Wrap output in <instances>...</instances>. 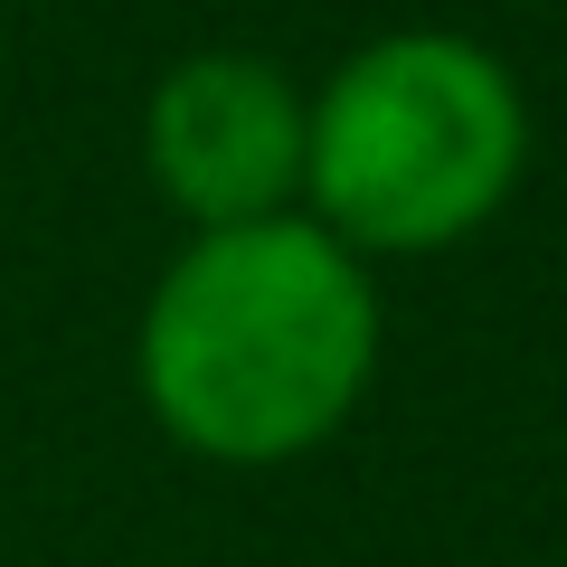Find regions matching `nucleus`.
<instances>
[{
    "label": "nucleus",
    "mask_w": 567,
    "mask_h": 567,
    "mask_svg": "<svg viewBox=\"0 0 567 567\" xmlns=\"http://www.w3.org/2000/svg\"><path fill=\"white\" fill-rule=\"evenodd\" d=\"M303 142H312V85L256 48H189L142 95V181L189 237L293 218Z\"/></svg>",
    "instance_id": "obj_3"
},
{
    "label": "nucleus",
    "mask_w": 567,
    "mask_h": 567,
    "mask_svg": "<svg viewBox=\"0 0 567 567\" xmlns=\"http://www.w3.org/2000/svg\"><path fill=\"white\" fill-rule=\"evenodd\" d=\"M388 360L379 265L331 227L256 218L199 227L133 312V398L189 464L275 473L303 464L369 406Z\"/></svg>",
    "instance_id": "obj_1"
},
{
    "label": "nucleus",
    "mask_w": 567,
    "mask_h": 567,
    "mask_svg": "<svg viewBox=\"0 0 567 567\" xmlns=\"http://www.w3.org/2000/svg\"><path fill=\"white\" fill-rule=\"evenodd\" d=\"M529 171V95L502 48L464 29H379L312 85L303 218L360 265L454 256Z\"/></svg>",
    "instance_id": "obj_2"
}]
</instances>
